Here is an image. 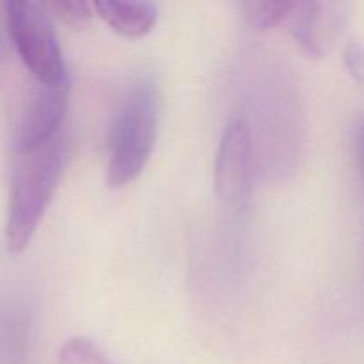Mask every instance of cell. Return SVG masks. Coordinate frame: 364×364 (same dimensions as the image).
<instances>
[{
    "label": "cell",
    "mask_w": 364,
    "mask_h": 364,
    "mask_svg": "<svg viewBox=\"0 0 364 364\" xmlns=\"http://www.w3.org/2000/svg\"><path fill=\"white\" fill-rule=\"evenodd\" d=\"M255 144L251 124L244 116L228 123L215 159V192L230 206L244 205L251 194Z\"/></svg>",
    "instance_id": "5"
},
{
    "label": "cell",
    "mask_w": 364,
    "mask_h": 364,
    "mask_svg": "<svg viewBox=\"0 0 364 364\" xmlns=\"http://www.w3.org/2000/svg\"><path fill=\"white\" fill-rule=\"evenodd\" d=\"M4 55V43H2V38H0V57Z\"/></svg>",
    "instance_id": "13"
},
{
    "label": "cell",
    "mask_w": 364,
    "mask_h": 364,
    "mask_svg": "<svg viewBox=\"0 0 364 364\" xmlns=\"http://www.w3.org/2000/svg\"><path fill=\"white\" fill-rule=\"evenodd\" d=\"M68 159L66 139L57 135L41 148L18 155L7 208L6 238L11 252L23 251L34 237L57 191Z\"/></svg>",
    "instance_id": "1"
},
{
    "label": "cell",
    "mask_w": 364,
    "mask_h": 364,
    "mask_svg": "<svg viewBox=\"0 0 364 364\" xmlns=\"http://www.w3.org/2000/svg\"><path fill=\"white\" fill-rule=\"evenodd\" d=\"M98 14L116 34L123 38L139 39L148 36L159 21V7L151 2H119L100 0L92 4Z\"/></svg>",
    "instance_id": "7"
},
{
    "label": "cell",
    "mask_w": 364,
    "mask_h": 364,
    "mask_svg": "<svg viewBox=\"0 0 364 364\" xmlns=\"http://www.w3.org/2000/svg\"><path fill=\"white\" fill-rule=\"evenodd\" d=\"M45 9L48 11V14H53L64 25L75 28V31L87 28L95 16L92 4L78 2V0H55V2L45 4Z\"/></svg>",
    "instance_id": "10"
},
{
    "label": "cell",
    "mask_w": 364,
    "mask_h": 364,
    "mask_svg": "<svg viewBox=\"0 0 364 364\" xmlns=\"http://www.w3.org/2000/svg\"><path fill=\"white\" fill-rule=\"evenodd\" d=\"M354 156L364 183V117L354 128Z\"/></svg>",
    "instance_id": "12"
},
{
    "label": "cell",
    "mask_w": 364,
    "mask_h": 364,
    "mask_svg": "<svg viewBox=\"0 0 364 364\" xmlns=\"http://www.w3.org/2000/svg\"><path fill=\"white\" fill-rule=\"evenodd\" d=\"M160 98L151 80L135 82L114 119L107 164V183L130 185L148 166L159 130Z\"/></svg>",
    "instance_id": "2"
},
{
    "label": "cell",
    "mask_w": 364,
    "mask_h": 364,
    "mask_svg": "<svg viewBox=\"0 0 364 364\" xmlns=\"http://www.w3.org/2000/svg\"><path fill=\"white\" fill-rule=\"evenodd\" d=\"M7 32L21 60L41 84L66 80L63 50L45 6L27 0L6 4Z\"/></svg>",
    "instance_id": "3"
},
{
    "label": "cell",
    "mask_w": 364,
    "mask_h": 364,
    "mask_svg": "<svg viewBox=\"0 0 364 364\" xmlns=\"http://www.w3.org/2000/svg\"><path fill=\"white\" fill-rule=\"evenodd\" d=\"M70 103V82L41 84L31 89L13 128V149L25 155L59 135Z\"/></svg>",
    "instance_id": "4"
},
{
    "label": "cell",
    "mask_w": 364,
    "mask_h": 364,
    "mask_svg": "<svg viewBox=\"0 0 364 364\" xmlns=\"http://www.w3.org/2000/svg\"><path fill=\"white\" fill-rule=\"evenodd\" d=\"M343 63L348 75L358 84H364V46L359 41L350 43L343 52Z\"/></svg>",
    "instance_id": "11"
},
{
    "label": "cell",
    "mask_w": 364,
    "mask_h": 364,
    "mask_svg": "<svg viewBox=\"0 0 364 364\" xmlns=\"http://www.w3.org/2000/svg\"><path fill=\"white\" fill-rule=\"evenodd\" d=\"M290 31L295 43L313 59H322L343 31L345 14L338 4H297L291 14Z\"/></svg>",
    "instance_id": "6"
},
{
    "label": "cell",
    "mask_w": 364,
    "mask_h": 364,
    "mask_svg": "<svg viewBox=\"0 0 364 364\" xmlns=\"http://www.w3.org/2000/svg\"><path fill=\"white\" fill-rule=\"evenodd\" d=\"M297 4L294 2H242L240 11L245 23L256 31H270L281 21L291 18Z\"/></svg>",
    "instance_id": "8"
},
{
    "label": "cell",
    "mask_w": 364,
    "mask_h": 364,
    "mask_svg": "<svg viewBox=\"0 0 364 364\" xmlns=\"http://www.w3.org/2000/svg\"><path fill=\"white\" fill-rule=\"evenodd\" d=\"M60 364H114L112 359L92 340L73 336L64 341L59 350Z\"/></svg>",
    "instance_id": "9"
}]
</instances>
